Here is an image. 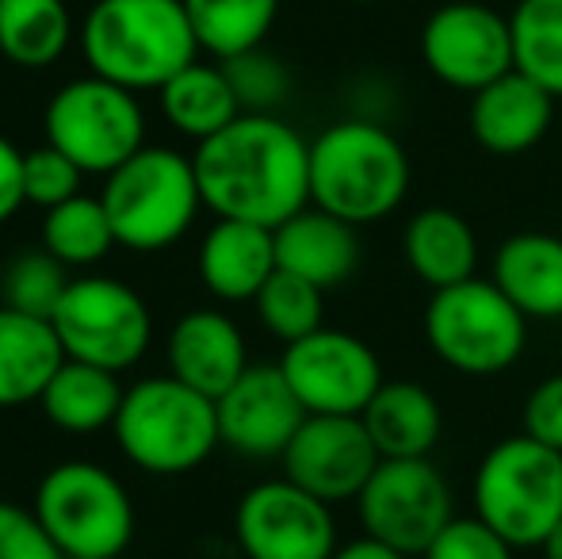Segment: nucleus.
I'll return each mask as SVG.
<instances>
[{
    "mask_svg": "<svg viewBox=\"0 0 562 559\" xmlns=\"http://www.w3.org/2000/svg\"><path fill=\"white\" fill-rule=\"evenodd\" d=\"M157 100H161V115L169 120V127H177L180 135L195 142L215 138L237 115H245L223 62H215V66L192 62L169 85L157 89Z\"/></svg>",
    "mask_w": 562,
    "mask_h": 559,
    "instance_id": "a878e982",
    "label": "nucleus"
},
{
    "mask_svg": "<svg viewBox=\"0 0 562 559\" xmlns=\"http://www.w3.org/2000/svg\"><path fill=\"white\" fill-rule=\"evenodd\" d=\"M81 165L69 161L50 142L23 154V192H27V203H35V208L50 211L58 203L74 200V195H81Z\"/></svg>",
    "mask_w": 562,
    "mask_h": 559,
    "instance_id": "72a5a7b5",
    "label": "nucleus"
},
{
    "mask_svg": "<svg viewBox=\"0 0 562 559\" xmlns=\"http://www.w3.org/2000/svg\"><path fill=\"white\" fill-rule=\"evenodd\" d=\"M352 4H375V0H352Z\"/></svg>",
    "mask_w": 562,
    "mask_h": 559,
    "instance_id": "a19ab883",
    "label": "nucleus"
},
{
    "mask_svg": "<svg viewBox=\"0 0 562 559\" xmlns=\"http://www.w3.org/2000/svg\"><path fill=\"white\" fill-rule=\"evenodd\" d=\"M283 460V479L303 487L306 494L340 506L356 502L368 487L371 471L379 468V448L371 445L360 418L345 414H306L299 433L291 437Z\"/></svg>",
    "mask_w": 562,
    "mask_h": 559,
    "instance_id": "2eb2a0df",
    "label": "nucleus"
},
{
    "mask_svg": "<svg viewBox=\"0 0 562 559\" xmlns=\"http://www.w3.org/2000/svg\"><path fill=\"white\" fill-rule=\"evenodd\" d=\"M165 360L169 376L195 388L200 395L218 399L241 380L249 368V345L245 334L223 311H188L165 337Z\"/></svg>",
    "mask_w": 562,
    "mask_h": 559,
    "instance_id": "a211bd4d",
    "label": "nucleus"
},
{
    "mask_svg": "<svg viewBox=\"0 0 562 559\" xmlns=\"http://www.w3.org/2000/svg\"><path fill=\"white\" fill-rule=\"evenodd\" d=\"M532 322L505 299L494 280H463L432 291L425 303V345L445 368L471 380L505 376L528 349Z\"/></svg>",
    "mask_w": 562,
    "mask_h": 559,
    "instance_id": "423d86ee",
    "label": "nucleus"
},
{
    "mask_svg": "<svg viewBox=\"0 0 562 559\" xmlns=\"http://www.w3.org/2000/svg\"><path fill=\"white\" fill-rule=\"evenodd\" d=\"M31 510L66 559H119L134 540L131 494L92 460L54 463L38 479Z\"/></svg>",
    "mask_w": 562,
    "mask_h": 559,
    "instance_id": "6e6552de",
    "label": "nucleus"
},
{
    "mask_svg": "<svg viewBox=\"0 0 562 559\" xmlns=\"http://www.w3.org/2000/svg\"><path fill=\"white\" fill-rule=\"evenodd\" d=\"M66 0H0V54L20 69H46L74 43Z\"/></svg>",
    "mask_w": 562,
    "mask_h": 559,
    "instance_id": "bb28decb",
    "label": "nucleus"
},
{
    "mask_svg": "<svg viewBox=\"0 0 562 559\" xmlns=\"http://www.w3.org/2000/svg\"><path fill=\"white\" fill-rule=\"evenodd\" d=\"M223 445L249 460L283 456L299 425L306 422L303 403L291 391L280 365H249L241 380L215 399Z\"/></svg>",
    "mask_w": 562,
    "mask_h": 559,
    "instance_id": "dca6fc26",
    "label": "nucleus"
},
{
    "mask_svg": "<svg viewBox=\"0 0 562 559\" xmlns=\"http://www.w3.org/2000/svg\"><path fill=\"white\" fill-rule=\"evenodd\" d=\"M23 203H27V192H23V154L0 135V226L8 219H15V211Z\"/></svg>",
    "mask_w": 562,
    "mask_h": 559,
    "instance_id": "4c0bfd02",
    "label": "nucleus"
},
{
    "mask_svg": "<svg viewBox=\"0 0 562 559\" xmlns=\"http://www.w3.org/2000/svg\"><path fill=\"white\" fill-rule=\"evenodd\" d=\"M520 433L562 452V372L540 380L520 406Z\"/></svg>",
    "mask_w": 562,
    "mask_h": 559,
    "instance_id": "e433bc0d",
    "label": "nucleus"
},
{
    "mask_svg": "<svg viewBox=\"0 0 562 559\" xmlns=\"http://www.w3.org/2000/svg\"><path fill=\"white\" fill-rule=\"evenodd\" d=\"M112 429L123 456L146 476H188L223 445L215 399L177 376H149L126 388Z\"/></svg>",
    "mask_w": 562,
    "mask_h": 559,
    "instance_id": "20e7f679",
    "label": "nucleus"
},
{
    "mask_svg": "<svg viewBox=\"0 0 562 559\" xmlns=\"http://www.w3.org/2000/svg\"><path fill=\"white\" fill-rule=\"evenodd\" d=\"M100 203L119 246L131 254H161L192 231L203 195L192 157L169 146H142L104 177Z\"/></svg>",
    "mask_w": 562,
    "mask_h": 559,
    "instance_id": "39448f33",
    "label": "nucleus"
},
{
    "mask_svg": "<svg viewBox=\"0 0 562 559\" xmlns=\"http://www.w3.org/2000/svg\"><path fill=\"white\" fill-rule=\"evenodd\" d=\"M555 104L559 100L543 85L513 69L474 92L471 108H467V127L486 154L517 157L548 138L551 123H555Z\"/></svg>",
    "mask_w": 562,
    "mask_h": 559,
    "instance_id": "f3484780",
    "label": "nucleus"
},
{
    "mask_svg": "<svg viewBox=\"0 0 562 559\" xmlns=\"http://www.w3.org/2000/svg\"><path fill=\"white\" fill-rule=\"evenodd\" d=\"M61 365L66 349L50 318L0 306V411L38 403Z\"/></svg>",
    "mask_w": 562,
    "mask_h": 559,
    "instance_id": "b1692460",
    "label": "nucleus"
},
{
    "mask_svg": "<svg viewBox=\"0 0 562 559\" xmlns=\"http://www.w3.org/2000/svg\"><path fill=\"white\" fill-rule=\"evenodd\" d=\"M81 54L89 74L157 92L200 62V38L184 0H97L81 23Z\"/></svg>",
    "mask_w": 562,
    "mask_h": 559,
    "instance_id": "7ed1b4c3",
    "label": "nucleus"
},
{
    "mask_svg": "<svg viewBox=\"0 0 562 559\" xmlns=\"http://www.w3.org/2000/svg\"><path fill=\"white\" fill-rule=\"evenodd\" d=\"M517 548L505 537H497L482 517H451L440 529V537L425 548L422 559H513Z\"/></svg>",
    "mask_w": 562,
    "mask_h": 559,
    "instance_id": "f704fd0d",
    "label": "nucleus"
},
{
    "mask_svg": "<svg viewBox=\"0 0 562 559\" xmlns=\"http://www.w3.org/2000/svg\"><path fill=\"white\" fill-rule=\"evenodd\" d=\"M43 135L69 161L81 165V172L108 177L146 146V112L138 92L108 77H74L46 104Z\"/></svg>",
    "mask_w": 562,
    "mask_h": 559,
    "instance_id": "1a4fd4ad",
    "label": "nucleus"
},
{
    "mask_svg": "<svg viewBox=\"0 0 562 559\" xmlns=\"http://www.w3.org/2000/svg\"><path fill=\"white\" fill-rule=\"evenodd\" d=\"M50 322L69 360H85L115 376L138 365L154 342L146 299L115 277L69 280Z\"/></svg>",
    "mask_w": 562,
    "mask_h": 559,
    "instance_id": "9d476101",
    "label": "nucleus"
},
{
    "mask_svg": "<svg viewBox=\"0 0 562 559\" xmlns=\"http://www.w3.org/2000/svg\"><path fill=\"white\" fill-rule=\"evenodd\" d=\"M123 395L126 391L115 372L66 357V365L46 383L38 406H43L46 422H50L54 429L74 433V437H89V433H100V429H108V425H115Z\"/></svg>",
    "mask_w": 562,
    "mask_h": 559,
    "instance_id": "393cba45",
    "label": "nucleus"
},
{
    "mask_svg": "<svg viewBox=\"0 0 562 559\" xmlns=\"http://www.w3.org/2000/svg\"><path fill=\"white\" fill-rule=\"evenodd\" d=\"M479 234L459 211L422 208L406 219L402 261L429 291H445L479 272Z\"/></svg>",
    "mask_w": 562,
    "mask_h": 559,
    "instance_id": "5701e85b",
    "label": "nucleus"
},
{
    "mask_svg": "<svg viewBox=\"0 0 562 559\" xmlns=\"http://www.w3.org/2000/svg\"><path fill=\"white\" fill-rule=\"evenodd\" d=\"M280 368L306 414L360 418L375 391L386 383L379 353L363 337L334 326H322L303 342H291L280 357Z\"/></svg>",
    "mask_w": 562,
    "mask_h": 559,
    "instance_id": "ddd939ff",
    "label": "nucleus"
},
{
    "mask_svg": "<svg viewBox=\"0 0 562 559\" xmlns=\"http://www.w3.org/2000/svg\"><path fill=\"white\" fill-rule=\"evenodd\" d=\"M363 537L394 548L406 559H422L425 548L456 517V499L445 471L422 460H379L368 487L356 499Z\"/></svg>",
    "mask_w": 562,
    "mask_h": 559,
    "instance_id": "9b49d317",
    "label": "nucleus"
},
{
    "mask_svg": "<svg viewBox=\"0 0 562 559\" xmlns=\"http://www.w3.org/2000/svg\"><path fill=\"white\" fill-rule=\"evenodd\" d=\"M200 280L223 303H252L260 295L276 261V234L257 223H237V219H218L200 246Z\"/></svg>",
    "mask_w": 562,
    "mask_h": 559,
    "instance_id": "6ab92c4d",
    "label": "nucleus"
},
{
    "mask_svg": "<svg viewBox=\"0 0 562 559\" xmlns=\"http://www.w3.org/2000/svg\"><path fill=\"white\" fill-rule=\"evenodd\" d=\"M223 66L245 115H276V108L291 97V69L265 46L226 58Z\"/></svg>",
    "mask_w": 562,
    "mask_h": 559,
    "instance_id": "473e14b6",
    "label": "nucleus"
},
{
    "mask_svg": "<svg viewBox=\"0 0 562 559\" xmlns=\"http://www.w3.org/2000/svg\"><path fill=\"white\" fill-rule=\"evenodd\" d=\"M203 208L218 219L283 226L311 208V142L280 115H237L192 154Z\"/></svg>",
    "mask_w": 562,
    "mask_h": 559,
    "instance_id": "f257e3e1",
    "label": "nucleus"
},
{
    "mask_svg": "<svg viewBox=\"0 0 562 559\" xmlns=\"http://www.w3.org/2000/svg\"><path fill=\"white\" fill-rule=\"evenodd\" d=\"M334 559H406V556H398L394 548L379 545V540H371V537H360V540L340 545L334 552Z\"/></svg>",
    "mask_w": 562,
    "mask_h": 559,
    "instance_id": "58836bf2",
    "label": "nucleus"
},
{
    "mask_svg": "<svg viewBox=\"0 0 562 559\" xmlns=\"http://www.w3.org/2000/svg\"><path fill=\"white\" fill-rule=\"evenodd\" d=\"M509 23L517 69L562 100V0H517Z\"/></svg>",
    "mask_w": 562,
    "mask_h": 559,
    "instance_id": "c756f323",
    "label": "nucleus"
},
{
    "mask_svg": "<svg viewBox=\"0 0 562 559\" xmlns=\"http://www.w3.org/2000/svg\"><path fill=\"white\" fill-rule=\"evenodd\" d=\"M234 537L245 559H334L340 548L334 506L283 476L241 494Z\"/></svg>",
    "mask_w": 562,
    "mask_h": 559,
    "instance_id": "4468645a",
    "label": "nucleus"
},
{
    "mask_svg": "<svg viewBox=\"0 0 562 559\" xmlns=\"http://www.w3.org/2000/svg\"><path fill=\"white\" fill-rule=\"evenodd\" d=\"M471 502L513 548H540L562 522V452L528 433L497 440L474 468Z\"/></svg>",
    "mask_w": 562,
    "mask_h": 559,
    "instance_id": "0eeeda50",
    "label": "nucleus"
},
{
    "mask_svg": "<svg viewBox=\"0 0 562 559\" xmlns=\"http://www.w3.org/2000/svg\"><path fill=\"white\" fill-rule=\"evenodd\" d=\"M66 288V265L54 261L46 249H35V254H20L4 265V272H0V306L35 314V318H54Z\"/></svg>",
    "mask_w": 562,
    "mask_h": 559,
    "instance_id": "2f4dec72",
    "label": "nucleus"
},
{
    "mask_svg": "<svg viewBox=\"0 0 562 559\" xmlns=\"http://www.w3.org/2000/svg\"><path fill=\"white\" fill-rule=\"evenodd\" d=\"M417 51H422V66L440 85L467 97L517 69L509 15L482 0H448L437 12H429Z\"/></svg>",
    "mask_w": 562,
    "mask_h": 559,
    "instance_id": "f8f14e48",
    "label": "nucleus"
},
{
    "mask_svg": "<svg viewBox=\"0 0 562 559\" xmlns=\"http://www.w3.org/2000/svg\"><path fill=\"white\" fill-rule=\"evenodd\" d=\"M119 246L100 195H74L43 215V249L66 269H89Z\"/></svg>",
    "mask_w": 562,
    "mask_h": 559,
    "instance_id": "c85d7f7f",
    "label": "nucleus"
},
{
    "mask_svg": "<svg viewBox=\"0 0 562 559\" xmlns=\"http://www.w3.org/2000/svg\"><path fill=\"white\" fill-rule=\"evenodd\" d=\"M184 8L200 38V51L218 62L265 46L280 15V0H184Z\"/></svg>",
    "mask_w": 562,
    "mask_h": 559,
    "instance_id": "cd10ccee",
    "label": "nucleus"
},
{
    "mask_svg": "<svg viewBox=\"0 0 562 559\" xmlns=\"http://www.w3.org/2000/svg\"><path fill=\"white\" fill-rule=\"evenodd\" d=\"M360 422L383 460H422L445 433L440 399L417 380H386Z\"/></svg>",
    "mask_w": 562,
    "mask_h": 559,
    "instance_id": "4be33fe9",
    "label": "nucleus"
},
{
    "mask_svg": "<svg viewBox=\"0 0 562 559\" xmlns=\"http://www.w3.org/2000/svg\"><path fill=\"white\" fill-rule=\"evenodd\" d=\"M490 280L505 291L528 322L562 318V238L548 231H520L497 246Z\"/></svg>",
    "mask_w": 562,
    "mask_h": 559,
    "instance_id": "412c9836",
    "label": "nucleus"
},
{
    "mask_svg": "<svg viewBox=\"0 0 562 559\" xmlns=\"http://www.w3.org/2000/svg\"><path fill=\"white\" fill-rule=\"evenodd\" d=\"M540 552H543V559H562V522L551 529V537L540 545Z\"/></svg>",
    "mask_w": 562,
    "mask_h": 559,
    "instance_id": "ea45409f",
    "label": "nucleus"
},
{
    "mask_svg": "<svg viewBox=\"0 0 562 559\" xmlns=\"http://www.w3.org/2000/svg\"><path fill=\"white\" fill-rule=\"evenodd\" d=\"M0 559H66L38 525L35 510L0 502Z\"/></svg>",
    "mask_w": 562,
    "mask_h": 559,
    "instance_id": "c9c22d12",
    "label": "nucleus"
},
{
    "mask_svg": "<svg viewBox=\"0 0 562 559\" xmlns=\"http://www.w3.org/2000/svg\"><path fill=\"white\" fill-rule=\"evenodd\" d=\"M414 165L386 123L345 115L311 142V203L348 226L391 219L406 203Z\"/></svg>",
    "mask_w": 562,
    "mask_h": 559,
    "instance_id": "f03ea898",
    "label": "nucleus"
},
{
    "mask_svg": "<svg viewBox=\"0 0 562 559\" xmlns=\"http://www.w3.org/2000/svg\"><path fill=\"white\" fill-rule=\"evenodd\" d=\"M252 306H257L260 326L283 345L303 342L314 329L326 326V291L314 288V283L303 277H291V272H283V269L272 272V280L260 288Z\"/></svg>",
    "mask_w": 562,
    "mask_h": 559,
    "instance_id": "7c9ffc66",
    "label": "nucleus"
},
{
    "mask_svg": "<svg viewBox=\"0 0 562 559\" xmlns=\"http://www.w3.org/2000/svg\"><path fill=\"white\" fill-rule=\"evenodd\" d=\"M276 261L291 277L311 280L314 288H340L360 265V238L356 226L329 215L322 208H303L283 226H276Z\"/></svg>",
    "mask_w": 562,
    "mask_h": 559,
    "instance_id": "aec40b11",
    "label": "nucleus"
}]
</instances>
